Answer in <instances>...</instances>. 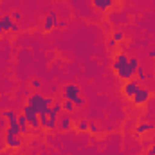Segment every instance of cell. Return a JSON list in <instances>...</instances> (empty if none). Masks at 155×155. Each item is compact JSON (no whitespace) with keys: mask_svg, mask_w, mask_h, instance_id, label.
<instances>
[{"mask_svg":"<svg viewBox=\"0 0 155 155\" xmlns=\"http://www.w3.org/2000/svg\"><path fill=\"white\" fill-rule=\"evenodd\" d=\"M52 99L51 97H43L41 94H38V92H33L29 97H27V105L29 107H33L36 112H38V116H41V114H49L51 112V108H52Z\"/></svg>","mask_w":155,"mask_h":155,"instance_id":"obj_1","label":"cell"},{"mask_svg":"<svg viewBox=\"0 0 155 155\" xmlns=\"http://www.w3.org/2000/svg\"><path fill=\"white\" fill-rule=\"evenodd\" d=\"M114 71H116L117 76L126 79V81L134 78V72L130 71V65H128V56L123 54V52H119L116 56V60H114Z\"/></svg>","mask_w":155,"mask_h":155,"instance_id":"obj_2","label":"cell"},{"mask_svg":"<svg viewBox=\"0 0 155 155\" xmlns=\"http://www.w3.org/2000/svg\"><path fill=\"white\" fill-rule=\"evenodd\" d=\"M79 92H81V90H79V87H78V85H72V83L63 87V97H65V99H69V101H72L76 107H81V105L85 103V99L79 96Z\"/></svg>","mask_w":155,"mask_h":155,"instance_id":"obj_3","label":"cell"},{"mask_svg":"<svg viewBox=\"0 0 155 155\" xmlns=\"http://www.w3.org/2000/svg\"><path fill=\"white\" fill-rule=\"evenodd\" d=\"M24 116H25L27 123H29V126H31L33 130L40 128V116H38V112H36L33 107L25 105V107H24Z\"/></svg>","mask_w":155,"mask_h":155,"instance_id":"obj_4","label":"cell"},{"mask_svg":"<svg viewBox=\"0 0 155 155\" xmlns=\"http://www.w3.org/2000/svg\"><path fill=\"white\" fill-rule=\"evenodd\" d=\"M5 31H13V33H18L20 27L15 24V20L11 18V15H4L0 18V35H4Z\"/></svg>","mask_w":155,"mask_h":155,"instance_id":"obj_5","label":"cell"},{"mask_svg":"<svg viewBox=\"0 0 155 155\" xmlns=\"http://www.w3.org/2000/svg\"><path fill=\"white\" fill-rule=\"evenodd\" d=\"M148 99H150V90H148V88H143V87H139L137 92H135L134 97H132V101H134L135 105H144Z\"/></svg>","mask_w":155,"mask_h":155,"instance_id":"obj_6","label":"cell"},{"mask_svg":"<svg viewBox=\"0 0 155 155\" xmlns=\"http://www.w3.org/2000/svg\"><path fill=\"white\" fill-rule=\"evenodd\" d=\"M139 87H141V85H139V81H137V79H128V81L124 83V87H123V94H124L126 97H130V99H132Z\"/></svg>","mask_w":155,"mask_h":155,"instance_id":"obj_7","label":"cell"},{"mask_svg":"<svg viewBox=\"0 0 155 155\" xmlns=\"http://www.w3.org/2000/svg\"><path fill=\"white\" fill-rule=\"evenodd\" d=\"M71 121H72V119H71V116H69L67 112L60 114V116H58V128H60V130H63V132L71 130V126H72V123H71Z\"/></svg>","mask_w":155,"mask_h":155,"instance_id":"obj_8","label":"cell"},{"mask_svg":"<svg viewBox=\"0 0 155 155\" xmlns=\"http://www.w3.org/2000/svg\"><path fill=\"white\" fill-rule=\"evenodd\" d=\"M16 119H18V117H16ZM16 119L7 121V123H9V128H7V132H5V137H16V135H22V130H20Z\"/></svg>","mask_w":155,"mask_h":155,"instance_id":"obj_9","label":"cell"},{"mask_svg":"<svg viewBox=\"0 0 155 155\" xmlns=\"http://www.w3.org/2000/svg\"><path fill=\"white\" fill-rule=\"evenodd\" d=\"M54 25H58V15L56 13H49L47 16H45V22H43V31H52V27Z\"/></svg>","mask_w":155,"mask_h":155,"instance_id":"obj_10","label":"cell"},{"mask_svg":"<svg viewBox=\"0 0 155 155\" xmlns=\"http://www.w3.org/2000/svg\"><path fill=\"white\" fill-rule=\"evenodd\" d=\"M16 121H18V126H20V130H22V135H27L31 126H29V123H27L25 116H24V114H22V116H18V119H16Z\"/></svg>","mask_w":155,"mask_h":155,"instance_id":"obj_11","label":"cell"},{"mask_svg":"<svg viewBox=\"0 0 155 155\" xmlns=\"http://www.w3.org/2000/svg\"><path fill=\"white\" fill-rule=\"evenodd\" d=\"M92 4L99 9V11H107L112 5V0H92Z\"/></svg>","mask_w":155,"mask_h":155,"instance_id":"obj_12","label":"cell"},{"mask_svg":"<svg viewBox=\"0 0 155 155\" xmlns=\"http://www.w3.org/2000/svg\"><path fill=\"white\" fill-rule=\"evenodd\" d=\"M152 130H153V124H150V123H141V124L135 128L137 135H143V134H146V132H152Z\"/></svg>","mask_w":155,"mask_h":155,"instance_id":"obj_13","label":"cell"},{"mask_svg":"<svg viewBox=\"0 0 155 155\" xmlns=\"http://www.w3.org/2000/svg\"><path fill=\"white\" fill-rule=\"evenodd\" d=\"M5 144H7L9 148H20L22 141H20V139H16V137H5Z\"/></svg>","mask_w":155,"mask_h":155,"instance_id":"obj_14","label":"cell"},{"mask_svg":"<svg viewBox=\"0 0 155 155\" xmlns=\"http://www.w3.org/2000/svg\"><path fill=\"white\" fill-rule=\"evenodd\" d=\"M61 110H63V103H60V101H54V103H52V108H51V112H52V114H56V116H60V114H61Z\"/></svg>","mask_w":155,"mask_h":155,"instance_id":"obj_15","label":"cell"},{"mask_svg":"<svg viewBox=\"0 0 155 155\" xmlns=\"http://www.w3.org/2000/svg\"><path fill=\"white\" fill-rule=\"evenodd\" d=\"M74 108H76V105H74L72 101H69V99H65V103H63V112H67V114H71V112H74Z\"/></svg>","mask_w":155,"mask_h":155,"instance_id":"obj_16","label":"cell"},{"mask_svg":"<svg viewBox=\"0 0 155 155\" xmlns=\"http://www.w3.org/2000/svg\"><path fill=\"white\" fill-rule=\"evenodd\" d=\"M110 20H112L114 24H119V22H126V15L116 13V15H112V16H110Z\"/></svg>","mask_w":155,"mask_h":155,"instance_id":"obj_17","label":"cell"},{"mask_svg":"<svg viewBox=\"0 0 155 155\" xmlns=\"http://www.w3.org/2000/svg\"><path fill=\"white\" fill-rule=\"evenodd\" d=\"M135 74H137V81H144V79H146V71H144L143 67H137Z\"/></svg>","mask_w":155,"mask_h":155,"instance_id":"obj_18","label":"cell"},{"mask_svg":"<svg viewBox=\"0 0 155 155\" xmlns=\"http://www.w3.org/2000/svg\"><path fill=\"white\" fill-rule=\"evenodd\" d=\"M78 130H79V132H87V130H88V121L81 119V121L78 123Z\"/></svg>","mask_w":155,"mask_h":155,"instance_id":"obj_19","label":"cell"},{"mask_svg":"<svg viewBox=\"0 0 155 155\" xmlns=\"http://www.w3.org/2000/svg\"><path fill=\"white\" fill-rule=\"evenodd\" d=\"M4 117H5L7 121H11V119H16V117H18V114H16L15 110H5V112H4Z\"/></svg>","mask_w":155,"mask_h":155,"instance_id":"obj_20","label":"cell"},{"mask_svg":"<svg viewBox=\"0 0 155 155\" xmlns=\"http://www.w3.org/2000/svg\"><path fill=\"white\" fill-rule=\"evenodd\" d=\"M88 130H90L92 134H97V132H99V128H97L96 123H88Z\"/></svg>","mask_w":155,"mask_h":155,"instance_id":"obj_21","label":"cell"},{"mask_svg":"<svg viewBox=\"0 0 155 155\" xmlns=\"http://www.w3.org/2000/svg\"><path fill=\"white\" fill-rule=\"evenodd\" d=\"M31 87H33V88H40V87H41V81H40V79H33V81H31Z\"/></svg>","mask_w":155,"mask_h":155,"instance_id":"obj_22","label":"cell"},{"mask_svg":"<svg viewBox=\"0 0 155 155\" xmlns=\"http://www.w3.org/2000/svg\"><path fill=\"white\" fill-rule=\"evenodd\" d=\"M114 40H116V41H121V40H123V33H121V31H116V33H114Z\"/></svg>","mask_w":155,"mask_h":155,"instance_id":"obj_23","label":"cell"},{"mask_svg":"<svg viewBox=\"0 0 155 155\" xmlns=\"http://www.w3.org/2000/svg\"><path fill=\"white\" fill-rule=\"evenodd\" d=\"M11 18H13V20H20V18H22V15L16 11V13H13V15H11Z\"/></svg>","mask_w":155,"mask_h":155,"instance_id":"obj_24","label":"cell"},{"mask_svg":"<svg viewBox=\"0 0 155 155\" xmlns=\"http://www.w3.org/2000/svg\"><path fill=\"white\" fill-rule=\"evenodd\" d=\"M148 155H155V144L150 146V150H148Z\"/></svg>","mask_w":155,"mask_h":155,"instance_id":"obj_25","label":"cell"},{"mask_svg":"<svg viewBox=\"0 0 155 155\" xmlns=\"http://www.w3.org/2000/svg\"><path fill=\"white\" fill-rule=\"evenodd\" d=\"M116 43H117V41H116L114 38H112V40H108V47H116Z\"/></svg>","mask_w":155,"mask_h":155,"instance_id":"obj_26","label":"cell"},{"mask_svg":"<svg viewBox=\"0 0 155 155\" xmlns=\"http://www.w3.org/2000/svg\"><path fill=\"white\" fill-rule=\"evenodd\" d=\"M65 25H67L65 22H61V20H58V27H65Z\"/></svg>","mask_w":155,"mask_h":155,"instance_id":"obj_27","label":"cell"},{"mask_svg":"<svg viewBox=\"0 0 155 155\" xmlns=\"http://www.w3.org/2000/svg\"><path fill=\"white\" fill-rule=\"evenodd\" d=\"M150 58H155V49H152V51H150Z\"/></svg>","mask_w":155,"mask_h":155,"instance_id":"obj_28","label":"cell"},{"mask_svg":"<svg viewBox=\"0 0 155 155\" xmlns=\"http://www.w3.org/2000/svg\"><path fill=\"white\" fill-rule=\"evenodd\" d=\"M143 155H148V153H143Z\"/></svg>","mask_w":155,"mask_h":155,"instance_id":"obj_29","label":"cell"},{"mask_svg":"<svg viewBox=\"0 0 155 155\" xmlns=\"http://www.w3.org/2000/svg\"><path fill=\"white\" fill-rule=\"evenodd\" d=\"M112 2H114V0H112Z\"/></svg>","mask_w":155,"mask_h":155,"instance_id":"obj_30","label":"cell"}]
</instances>
